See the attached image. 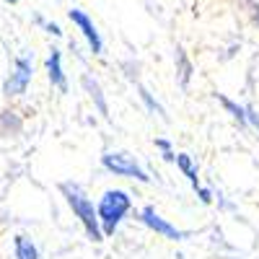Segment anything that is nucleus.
Instances as JSON below:
<instances>
[{"label": "nucleus", "instance_id": "nucleus-15", "mask_svg": "<svg viewBox=\"0 0 259 259\" xmlns=\"http://www.w3.org/2000/svg\"><path fill=\"white\" fill-rule=\"evenodd\" d=\"M36 21L47 29V34H52V36H62V29H60L57 24H45V18H36Z\"/></svg>", "mask_w": 259, "mask_h": 259}, {"label": "nucleus", "instance_id": "nucleus-14", "mask_svg": "<svg viewBox=\"0 0 259 259\" xmlns=\"http://www.w3.org/2000/svg\"><path fill=\"white\" fill-rule=\"evenodd\" d=\"M194 192H197V197H200V202H202V205H210V202H212V192H210L207 187H202V184H200Z\"/></svg>", "mask_w": 259, "mask_h": 259}, {"label": "nucleus", "instance_id": "nucleus-9", "mask_svg": "<svg viewBox=\"0 0 259 259\" xmlns=\"http://www.w3.org/2000/svg\"><path fill=\"white\" fill-rule=\"evenodd\" d=\"M13 256L16 259H39V249L29 236H16L13 239Z\"/></svg>", "mask_w": 259, "mask_h": 259}, {"label": "nucleus", "instance_id": "nucleus-10", "mask_svg": "<svg viewBox=\"0 0 259 259\" xmlns=\"http://www.w3.org/2000/svg\"><path fill=\"white\" fill-rule=\"evenodd\" d=\"M177 168L187 177V182L192 184V189L200 187V174H197V166H194L192 156L189 153H177Z\"/></svg>", "mask_w": 259, "mask_h": 259}, {"label": "nucleus", "instance_id": "nucleus-8", "mask_svg": "<svg viewBox=\"0 0 259 259\" xmlns=\"http://www.w3.org/2000/svg\"><path fill=\"white\" fill-rule=\"evenodd\" d=\"M80 83H83V89L91 94V99L96 101V109H99V114H101L104 119H109V106H106V99H104V94H101V85H99V80H94L91 75H83V78H80Z\"/></svg>", "mask_w": 259, "mask_h": 259}, {"label": "nucleus", "instance_id": "nucleus-4", "mask_svg": "<svg viewBox=\"0 0 259 259\" xmlns=\"http://www.w3.org/2000/svg\"><path fill=\"white\" fill-rule=\"evenodd\" d=\"M34 78V60L26 57V55H18L13 60V70L8 73V78L3 80V96H21L26 94L29 83Z\"/></svg>", "mask_w": 259, "mask_h": 259}, {"label": "nucleus", "instance_id": "nucleus-13", "mask_svg": "<svg viewBox=\"0 0 259 259\" xmlns=\"http://www.w3.org/2000/svg\"><path fill=\"white\" fill-rule=\"evenodd\" d=\"M156 148L163 153V161H168V163H177V153H174V148H171V143H168V140L156 138Z\"/></svg>", "mask_w": 259, "mask_h": 259}, {"label": "nucleus", "instance_id": "nucleus-11", "mask_svg": "<svg viewBox=\"0 0 259 259\" xmlns=\"http://www.w3.org/2000/svg\"><path fill=\"white\" fill-rule=\"evenodd\" d=\"M215 99H218L223 106H226V112H231V117L239 122L241 127H249V119H246V106H239L236 101H231L228 96H223V94H215Z\"/></svg>", "mask_w": 259, "mask_h": 259}, {"label": "nucleus", "instance_id": "nucleus-2", "mask_svg": "<svg viewBox=\"0 0 259 259\" xmlns=\"http://www.w3.org/2000/svg\"><path fill=\"white\" fill-rule=\"evenodd\" d=\"M96 207H99V221H101L104 236H114L119 223L127 218V212L133 210V197H130V192H124V189H106Z\"/></svg>", "mask_w": 259, "mask_h": 259}, {"label": "nucleus", "instance_id": "nucleus-16", "mask_svg": "<svg viewBox=\"0 0 259 259\" xmlns=\"http://www.w3.org/2000/svg\"><path fill=\"white\" fill-rule=\"evenodd\" d=\"M6 3H11V6H16V3H18V0H6Z\"/></svg>", "mask_w": 259, "mask_h": 259}, {"label": "nucleus", "instance_id": "nucleus-7", "mask_svg": "<svg viewBox=\"0 0 259 259\" xmlns=\"http://www.w3.org/2000/svg\"><path fill=\"white\" fill-rule=\"evenodd\" d=\"M45 68H47V78L55 85L57 91H68V78H65V68H62V52L57 47H52V52L45 60Z\"/></svg>", "mask_w": 259, "mask_h": 259}, {"label": "nucleus", "instance_id": "nucleus-6", "mask_svg": "<svg viewBox=\"0 0 259 259\" xmlns=\"http://www.w3.org/2000/svg\"><path fill=\"white\" fill-rule=\"evenodd\" d=\"M68 18L73 21V26H78V31L83 34V39L89 41L91 52H94V55H101V52H104V41H101V34H99L96 26H94V21L89 18V13L80 11V8H73V11H68Z\"/></svg>", "mask_w": 259, "mask_h": 259}, {"label": "nucleus", "instance_id": "nucleus-5", "mask_svg": "<svg viewBox=\"0 0 259 259\" xmlns=\"http://www.w3.org/2000/svg\"><path fill=\"white\" fill-rule=\"evenodd\" d=\"M138 221H140L145 228H150L153 233H158V236H163V239H168V241H184L187 236H189L187 231H182V228H177L174 223H168L166 218H161L153 205H145V207L140 210V215H138Z\"/></svg>", "mask_w": 259, "mask_h": 259}, {"label": "nucleus", "instance_id": "nucleus-12", "mask_svg": "<svg viewBox=\"0 0 259 259\" xmlns=\"http://www.w3.org/2000/svg\"><path fill=\"white\" fill-rule=\"evenodd\" d=\"M140 99L145 101V106L150 109V114H158L161 119H166V112H163V106H161V104H158V101H156L153 96H150V94H148L145 89H140Z\"/></svg>", "mask_w": 259, "mask_h": 259}, {"label": "nucleus", "instance_id": "nucleus-1", "mask_svg": "<svg viewBox=\"0 0 259 259\" xmlns=\"http://www.w3.org/2000/svg\"><path fill=\"white\" fill-rule=\"evenodd\" d=\"M60 192H62L65 202H68V207L73 210V215L78 218V223L83 226L85 236H89L94 244H101L106 236H104V231H101L99 207L94 205V200H91L89 194L83 192V187L75 184V182H62V184H60Z\"/></svg>", "mask_w": 259, "mask_h": 259}, {"label": "nucleus", "instance_id": "nucleus-3", "mask_svg": "<svg viewBox=\"0 0 259 259\" xmlns=\"http://www.w3.org/2000/svg\"><path fill=\"white\" fill-rule=\"evenodd\" d=\"M101 166L114 177H124V179H135L140 184H148L150 177L148 171L140 166V161L135 156H130L127 150H109V153L101 156Z\"/></svg>", "mask_w": 259, "mask_h": 259}]
</instances>
